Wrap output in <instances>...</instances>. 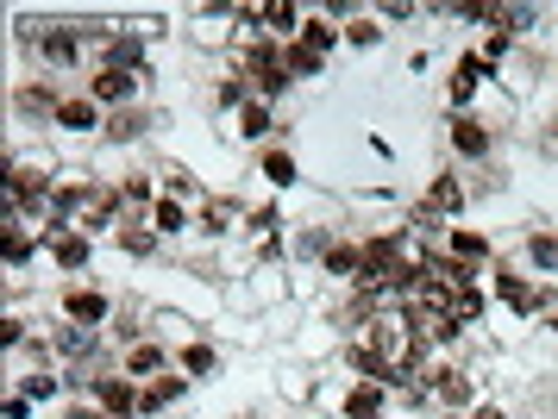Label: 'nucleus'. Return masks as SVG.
I'll use <instances>...</instances> for the list:
<instances>
[{
  "instance_id": "f257e3e1",
  "label": "nucleus",
  "mask_w": 558,
  "mask_h": 419,
  "mask_svg": "<svg viewBox=\"0 0 558 419\" xmlns=\"http://www.w3.org/2000/svg\"><path fill=\"white\" fill-rule=\"evenodd\" d=\"M483 282H489V295L502 300L514 320H539V307H546V282H533L527 263H496Z\"/></svg>"
},
{
  "instance_id": "f03ea898",
  "label": "nucleus",
  "mask_w": 558,
  "mask_h": 419,
  "mask_svg": "<svg viewBox=\"0 0 558 419\" xmlns=\"http://www.w3.org/2000/svg\"><path fill=\"white\" fill-rule=\"evenodd\" d=\"M57 313H63V325L107 332L120 307H113V295H107V288H95V282H63V288H57Z\"/></svg>"
},
{
  "instance_id": "7ed1b4c3",
  "label": "nucleus",
  "mask_w": 558,
  "mask_h": 419,
  "mask_svg": "<svg viewBox=\"0 0 558 419\" xmlns=\"http://www.w3.org/2000/svg\"><path fill=\"white\" fill-rule=\"evenodd\" d=\"M446 145H452L458 170H477V163L496 157V125L483 113H446Z\"/></svg>"
},
{
  "instance_id": "20e7f679",
  "label": "nucleus",
  "mask_w": 558,
  "mask_h": 419,
  "mask_svg": "<svg viewBox=\"0 0 558 419\" xmlns=\"http://www.w3.org/2000/svg\"><path fill=\"white\" fill-rule=\"evenodd\" d=\"M82 95L95 100L101 113H126L145 100V75H126V70H88L82 75Z\"/></svg>"
},
{
  "instance_id": "39448f33",
  "label": "nucleus",
  "mask_w": 558,
  "mask_h": 419,
  "mask_svg": "<svg viewBox=\"0 0 558 419\" xmlns=\"http://www.w3.org/2000/svg\"><path fill=\"white\" fill-rule=\"evenodd\" d=\"M51 132H57V138H70V145H95V138L107 132V113H101V107H95V100H88V95L76 88V95H63V100H57Z\"/></svg>"
},
{
  "instance_id": "423d86ee",
  "label": "nucleus",
  "mask_w": 558,
  "mask_h": 419,
  "mask_svg": "<svg viewBox=\"0 0 558 419\" xmlns=\"http://www.w3.org/2000/svg\"><path fill=\"white\" fill-rule=\"evenodd\" d=\"M327 400H332V414L339 419H389V400L396 395H389L383 382H357L352 375V382H345L339 395H327Z\"/></svg>"
},
{
  "instance_id": "0eeeda50",
  "label": "nucleus",
  "mask_w": 558,
  "mask_h": 419,
  "mask_svg": "<svg viewBox=\"0 0 558 419\" xmlns=\"http://www.w3.org/2000/svg\"><path fill=\"white\" fill-rule=\"evenodd\" d=\"M189 45H202V50H227L239 45V25H232V7H195L189 13Z\"/></svg>"
},
{
  "instance_id": "6e6552de",
  "label": "nucleus",
  "mask_w": 558,
  "mask_h": 419,
  "mask_svg": "<svg viewBox=\"0 0 558 419\" xmlns=\"http://www.w3.org/2000/svg\"><path fill=\"white\" fill-rule=\"evenodd\" d=\"M88 400H95L107 419H138V382H132V375H120V363H113L107 375H95Z\"/></svg>"
},
{
  "instance_id": "1a4fd4ad",
  "label": "nucleus",
  "mask_w": 558,
  "mask_h": 419,
  "mask_svg": "<svg viewBox=\"0 0 558 419\" xmlns=\"http://www.w3.org/2000/svg\"><path fill=\"white\" fill-rule=\"evenodd\" d=\"M245 200H232V195H207L202 207H195V232L202 238H232V232H245Z\"/></svg>"
},
{
  "instance_id": "9d476101",
  "label": "nucleus",
  "mask_w": 558,
  "mask_h": 419,
  "mask_svg": "<svg viewBox=\"0 0 558 419\" xmlns=\"http://www.w3.org/2000/svg\"><path fill=\"white\" fill-rule=\"evenodd\" d=\"M45 257V238H38V225H0V270L7 275H20V270H32Z\"/></svg>"
},
{
  "instance_id": "9b49d317",
  "label": "nucleus",
  "mask_w": 558,
  "mask_h": 419,
  "mask_svg": "<svg viewBox=\"0 0 558 419\" xmlns=\"http://www.w3.org/2000/svg\"><path fill=\"white\" fill-rule=\"evenodd\" d=\"M170 370H177V350H163L157 338H145V345L120 350V375H132L138 389H145V382H157V375H170Z\"/></svg>"
},
{
  "instance_id": "f8f14e48",
  "label": "nucleus",
  "mask_w": 558,
  "mask_h": 419,
  "mask_svg": "<svg viewBox=\"0 0 558 419\" xmlns=\"http://www.w3.org/2000/svg\"><path fill=\"white\" fill-rule=\"evenodd\" d=\"M439 250H452L458 263H471V270H483V275L496 270V238H489V232H477V225H452Z\"/></svg>"
},
{
  "instance_id": "ddd939ff",
  "label": "nucleus",
  "mask_w": 558,
  "mask_h": 419,
  "mask_svg": "<svg viewBox=\"0 0 558 419\" xmlns=\"http://www.w3.org/2000/svg\"><path fill=\"white\" fill-rule=\"evenodd\" d=\"M189 389H195V382H189L182 370H170V375H157V382H145V389H138V419L170 414L177 400H189Z\"/></svg>"
},
{
  "instance_id": "4468645a",
  "label": "nucleus",
  "mask_w": 558,
  "mask_h": 419,
  "mask_svg": "<svg viewBox=\"0 0 558 419\" xmlns=\"http://www.w3.org/2000/svg\"><path fill=\"white\" fill-rule=\"evenodd\" d=\"M539 25H546V13H539V7H514V0H489V32H508L514 45H521V38H539Z\"/></svg>"
},
{
  "instance_id": "2eb2a0df",
  "label": "nucleus",
  "mask_w": 558,
  "mask_h": 419,
  "mask_svg": "<svg viewBox=\"0 0 558 419\" xmlns=\"http://www.w3.org/2000/svg\"><path fill=\"white\" fill-rule=\"evenodd\" d=\"M45 263H51L63 282H76V275L95 263V238H88V232H70V238H57V245L45 250Z\"/></svg>"
},
{
  "instance_id": "dca6fc26",
  "label": "nucleus",
  "mask_w": 558,
  "mask_h": 419,
  "mask_svg": "<svg viewBox=\"0 0 558 419\" xmlns=\"http://www.w3.org/2000/svg\"><path fill=\"white\" fill-rule=\"evenodd\" d=\"M427 200L433 207H439V213H446V220H464V207H471V188H464V170H439L427 182Z\"/></svg>"
},
{
  "instance_id": "f3484780",
  "label": "nucleus",
  "mask_w": 558,
  "mask_h": 419,
  "mask_svg": "<svg viewBox=\"0 0 558 419\" xmlns=\"http://www.w3.org/2000/svg\"><path fill=\"white\" fill-rule=\"evenodd\" d=\"M232 138H245V145H264V138H270V132H277V107H270V100H245V107H239V113H232Z\"/></svg>"
},
{
  "instance_id": "a211bd4d",
  "label": "nucleus",
  "mask_w": 558,
  "mask_h": 419,
  "mask_svg": "<svg viewBox=\"0 0 558 419\" xmlns=\"http://www.w3.org/2000/svg\"><path fill=\"white\" fill-rule=\"evenodd\" d=\"M257 175H264L270 188H295V182H302V157L289 145H264L257 150Z\"/></svg>"
},
{
  "instance_id": "6ab92c4d",
  "label": "nucleus",
  "mask_w": 558,
  "mask_h": 419,
  "mask_svg": "<svg viewBox=\"0 0 558 419\" xmlns=\"http://www.w3.org/2000/svg\"><path fill=\"white\" fill-rule=\"evenodd\" d=\"M295 45H307V50H320V57H332V50H345V25H339V20H327L320 7H307L302 38H295Z\"/></svg>"
},
{
  "instance_id": "aec40b11",
  "label": "nucleus",
  "mask_w": 558,
  "mask_h": 419,
  "mask_svg": "<svg viewBox=\"0 0 558 419\" xmlns=\"http://www.w3.org/2000/svg\"><path fill=\"white\" fill-rule=\"evenodd\" d=\"M521 250H527V275L553 288L558 282V232H527V245Z\"/></svg>"
},
{
  "instance_id": "412c9836",
  "label": "nucleus",
  "mask_w": 558,
  "mask_h": 419,
  "mask_svg": "<svg viewBox=\"0 0 558 419\" xmlns=\"http://www.w3.org/2000/svg\"><path fill=\"white\" fill-rule=\"evenodd\" d=\"M177 370L189 382H207V375H220V350L207 345V338H182L177 345Z\"/></svg>"
},
{
  "instance_id": "4be33fe9",
  "label": "nucleus",
  "mask_w": 558,
  "mask_h": 419,
  "mask_svg": "<svg viewBox=\"0 0 558 419\" xmlns=\"http://www.w3.org/2000/svg\"><path fill=\"white\" fill-rule=\"evenodd\" d=\"M151 232H157V238H189V232H195V207L163 195V200L151 207Z\"/></svg>"
},
{
  "instance_id": "5701e85b",
  "label": "nucleus",
  "mask_w": 558,
  "mask_h": 419,
  "mask_svg": "<svg viewBox=\"0 0 558 419\" xmlns=\"http://www.w3.org/2000/svg\"><path fill=\"white\" fill-rule=\"evenodd\" d=\"M113 245L126 250V257H138V263H145V257H157V245H163V238L151 232V213H132V220L113 232Z\"/></svg>"
},
{
  "instance_id": "b1692460",
  "label": "nucleus",
  "mask_w": 558,
  "mask_h": 419,
  "mask_svg": "<svg viewBox=\"0 0 558 419\" xmlns=\"http://www.w3.org/2000/svg\"><path fill=\"white\" fill-rule=\"evenodd\" d=\"M57 88L51 82H20V88H13V113H38V120L51 125V113H57Z\"/></svg>"
},
{
  "instance_id": "393cba45",
  "label": "nucleus",
  "mask_w": 558,
  "mask_h": 419,
  "mask_svg": "<svg viewBox=\"0 0 558 419\" xmlns=\"http://www.w3.org/2000/svg\"><path fill=\"white\" fill-rule=\"evenodd\" d=\"M145 132H151V113H145V107H126V113H107V145H138V138H145Z\"/></svg>"
},
{
  "instance_id": "a878e982",
  "label": "nucleus",
  "mask_w": 558,
  "mask_h": 419,
  "mask_svg": "<svg viewBox=\"0 0 558 419\" xmlns=\"http://www.w3.org/2000/svg\"><path fill=\"white\" fill-rule=\"evenodd\" d=\"M13 382H20V395H26L32 407H45V400L70 395V389H63V370H26V375H13Z\"/></svg>"
},
{
  "instance_id": "bb28decb",
  "label": "nucleus",
  "mask_w": 558,
  "mask_h": 419,
  "mask_svg": "<svg viewBox=\"0 0 558 419\" xmlns=\"http://www.w3.org/2000/svg\"><path fill=\"white\" fill-rule=\"evenodd\" d=\"M282 70L295 75V82H320V75H327V57L307 50V45H282Z\"/></svg>"
},
{
  "instance_id": "cd10ccee",
  "label": "nucleus",
  "mask_w": 558,
  "mask_h": 419,
  "mask_svg": "<svg viewBox=\"0 0 558 419\" xmlns=\"http://www.w3.org/2000/svg\"><path fill=\"white\" fill-rule=\"evenodd\" d=\"M452 320L458 325L489 320V282H477V288H458V295H452Z\"/></svg>"
},
{
  "instance_id": "c85d7f7f",
  "label": "nucleus",
  "mask_w": 558,
  "mask_h": 419,
  "mask_svg": "<svg viewBox=\"0 0 558 419\" xmlns=\"http://www.w3.org/2000/svg\"><path fill=\"white\" fill-rule=\"evenodd\" d=\"M383 38H389V32H383V20L371 13V7H364V13H357V20L345 25V50H377Z\"/></svg>"
},
{
  "instance_id": "c756f323",
  "label": "nucleus",
  "mask_w": 558,
  "mask_h": 419,
  "mask_svg": "<svg viewBox=\"0 0 558 419\" xmlns=\"http://www.w3.org/2000/svg\"><path fill=\"white\" fill-rule=\"evenodd\" d=\"M157 175H163V195H170V200H189V207H202V200H207L202 182H195L189 170H177V163H163Z\"/></svg>"
},
{
  "instance_id": "7c9ffc66",
  "label": "nucleus",
  "mask_w": 558,
  "mask_h": 419,
  "mask_svg": "<svg viewBox=\"0 0 558 419\" xmlns=\"http://www.w3.org/2000/svg\"><path fill=\"white\" fill-rule=\"evenodd\" d=\"M295 88V75L289 70H264V75H252V95L257 100H270V107H282V95Z\"/></svg>"
},
{
  "instance_id": "2f4dec72",
  "label": "nucleus",
  "mask_w": 558,
  "mask_h": 419,
  "mask_svg": "<svg viewBox=\"0 0 558 419\" xmlns=\"http://www.w3.org/2000/svg\"><path fill=\"white\" fill-rule=\"evenodd\" d=\"M371 13H377V20H383V32H396V25L421 20L427 7H414V0H383V7H371Z\"/></svg>"
},
{
  "instance_id": "473e14b6",
  "label": "nucleus",
  "mask_w": 558,
  "mask_h": 419,
  "mask_svg": "<svg viewBox=\"0 0 558 419\" xmlns=\"http://www.w3.org/2000/svg\"><path fill=\"white\" fill-rule=\"evenodd\" d=\"M533 145H539V157H553V163H558V113H553V120H539Z\"/></svg>"
},
{
  "instance_id": "72a5a7b5",
  "label": "nucleus",
  "mask_w": 558,
  "mask_h": 419,
  "mask_svg": "<svg viewBox=\"0 0 558 419\" xmlns=\"http://www.w3.org/2000/svg\"><path fill=\"white\" fill-rule=\"evenodd\" d=\"M63 419H107V414L95 407V400H70V407H63Z\"/></svg>"
},
{
  "instance_id": "f704fd0d",
  "label": "nucleus",
  "mask_w": 558,
  "mask_h": 419,
  "mask_svg": "<svg viewBox=\"0 0 558 419\" xmlns=\"http://www.w3.org/2000/svg\"><path fill=\"white\" fill-rule=\"evenodd\" d=\"M7 419H32V400L20 395V389H13V395H7Z\"/></svg>"
},
{
  "instance_id": "c9c22d12",
  "label": "nucleus",
  "mask_w": 558,
  "mask_h": 419,
  "mask_svg": "<svg viewBox=\"0 0 558 419\" xmlns=\"http://www.w3.org/2000/svg\"><path fill=\"white\" fill-rule=\"evenodd\" d=\"M471 419H508V414L496 407V400H477V407H471Z\"/></svg>"
},
{
  "instance_id": "e433bc0d",
  "label": "nucleus",
  "mask_w": 558,
  "mask_h": 419,
  "mask_svg": "<svg viewBox=\"0 0 558 419\" xmlns=\"http://www.w3.org/2000/svg\"><path fill=\"white\" fill-rule=\"evenodd\" d=\"M439 419H471V414H439Z\"/></svg>"
},
{
  "instance_id": "4c0bfd02",
  "label": "nucleus",
  "mask_w": 558,
  "mask_h": 419,
  "mask_svg": "<svg viewBox=\"0 0 558 419\" xmlns=\"http://www.w3.org/2000/svg\"><path fill=\"white\" fill-rule=\"evenodd\" d=\"M245 419H264V414H245Z\"/></svg>"
},
{
  "instance_id": "58836bf2",
  "label": "nucleus",
  "mask_w": 558,
  "mask_h": 419,
  "mask_svg": "<svg viewBox=\"0 0 558 419\" xmlns=\"http://www.w3.org/2000/svg\"><path fill=\"white\" fill-rule=\"evenodd\" d=\"M57 419H63V414H57Z\"/></svg>"
}]
</instances>
